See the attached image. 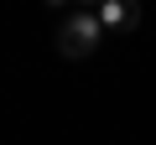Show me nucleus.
Here are the masks:
<instances>
[{
    "mask_svg": "<svg viewBox=\"0 0 156 145\" xmlns=\"http://www.w3.org/2000/svg\"><path fill=\"white\" fill-rule=\"evenodd\" d=\"M104 42V21L94 16V11H73V16H62L57 21V52L62 57H94V47Z\"/></svg>",
    "mask_w": 156,
    "mask_h": 145,
    "instance_id": "obj_1",
    "label": "nucleus"
},
{
    "mask_svg": "<svg viewBox=\"0 0 156 145\" xmlns=\"http://www.w3.org/2000/svg\"><path fill=\"white\" fill-rule=\"evenodd\" d=\"M94 16L104 21V31H135L140 5H135V0H99V11H94Z\"/></svg>",
    "mask_w": 156,
    "mask_h": 145,
    "instance_id": "obj_2",
    "label": "nucleus"
},
{
    "mask_svg": "<svg viewBox=\"0 0 156 145\" xmlns=\"http://www.w3.org/2000/svg\"><path fill=\"white\" fill-rule=\"evenodd\" d=\"M73 5H78V11H99V0H73Z\"/></svg>",
    "mask_w": 156,
    "mask_h": 145,
    "instance_id": "obj_3",
    "label": "nucleus"
},
{
    "mask_svg": "<svg viewBox=\"0 0 156 145\" xmlns=\"http://www.w3.org/2000/svg\"><path fill=\"white\" fill-rule=\"evenodd\" d=\"M47 5H52V11H62V5H73V0H47Z\"/></svg>",
    "mask_w": 156,
    "mask_h": 145,
    "instance_id": "obj_4",
    "label": "nucleus"
}]
</instances>
